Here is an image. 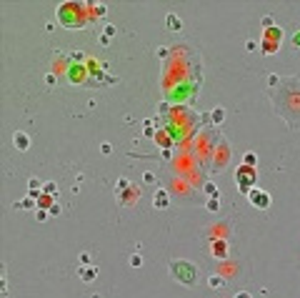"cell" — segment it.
<instances>
[{"instance_id": "6da1fadb", "label": "cell", "mask_w": 300, "mask_h": 298, "mask_svg": "<svg viewBox=\"0 0 300 298\" xmlns=\"http://www.w3.org/2000/svg\"><path fill=\"white\" fill-rule=\"evenodd\" d=\"M58 18H60V23H63L65 28L75 30V28H80V25L85 23V10H83V5H78V3H65V5L58 8Z\"/></svg>"}, {"instance_id": "7a4b0ae2", "label": "cell", "mask_w": 300, "mask_h": 298, "mask_svg": "<svg viewBox=\"0 0 300 298\" xmlns=\"http://www.w3.org/2000/svg\"><path fill=\"white\" fill-rule=\"evenodd\" d=\"M170 276L175 281H180L183 286H193L198 281V268L190 261H173L170 263Z\"/></svg>"}, {"instance_id": "3957f363", "label": "cell", "mask_w": 300, "mask_h": 298, "mask_svg": "<svg viewBox=\"0 0 300 298\" xmlns=\"http://www.w3.org/2000/svg\"><path fill=\"white\" fill-rule=\"evenodd\" d=\"M255 181H258V173H255L253 166H240V168L235 171V183H238L240 191L250 193V191L255 188Z\"/></svg>"}, {"instance_id": "277c9868", "label": "cell", "mask_w": 300, "mask_h": 298, "mask_svg": "<svg viewBox=\"0 0 300 298\" xmlns=\"http://www.w3.org/2000/svg\"><path fill=\"white\" fill-rule=\"evenodd\" d=\"M280 40H283V30L280 28H270L263 38V53H275L280 48Z\"/></svg>"}, {"instance_id": "5b68a950", "label": "cell", "mask_w": 300, "mask_h": 298, "mask_svg": "<svg viewBox=\"0 0 300 298\" xmlns=\"http://www.w3.org/2000/svg\"><path fill=\"white\" fill-rule=\"evenodd\" d=\"M248 201H250L255 208H260V211L270 208V193L263 191V188H253V191L248 193Z\"/></svg>"}, {"instance_id": "8992f818", "label": "cell", "mask_w": 300, "mask_h": 298, "mask_svg": "<svg viewBox=\"0 0 300 298\" xmlns=\"http://www.w3.org/2000/svg\"><path fill=\"white\" fill-rule=\"evenodd\" d=\"M168 206H170V193H168L165 188H158V191H155V196H153V208L165 211Z\"/></svg>"}, {"instance_id": "52a82bcc", "label": "cell", "mask_w": 300, "mask_h": 298, "mask_svg": "<svg viewBox=\"0 0 300 298\" xmlns=\"http://www.w3.org/2000/svg\"><path fill=\"white\" fill-rule=\"evenodd\" d=\"M13 143H15L18 151H28V148H30V138H28V133H23V130H18V133L13 135Z\"/></svg>"}, {"instance_id": "ba28073f", "label": "cell", "mask_w": 300, "mask_h": 298, "mask_svg": "<svg viewBox=\"0 0 300 298\" xmlns=\"http://www.w3.org/2000/svg\"><path fill=\"white\" fill-rule=\"evenodd\" d=\"M213 256H215V258H228V246H225V241H215V243H213Z\"/></svg>"}, {"instance_id": "9c48e42d", "label": "cell", "mask_w": 300, "mask_h": 298, "mask_svg": "<svg viewBox=\"0 0 300 298\" xmlns=\"http://www.w3.org/2000/svg\"><path fill=\"white\" fill-rule=\"evenodd\" d=\"M78 273H80V278H83V281H93V278L98 276V268H95V266H83Z\"/></svg>"}, {"instance_id": "30bf717a", "label": "cell", "mask_w": 300, "mask_h": 298, "mask_svg": "<svg viewBox=\"0 0 300 298\" xmlns=\"http://www.w3.org/2000/svg\"><path fill=\"white\" fill-rule=\"evenodd\" d=\"M165 23H168V28H170V30H178V28H180V20H178V15H173V13L168 15V20H165Z\"/></svg>"}, {"instance_id": "8fae6325", "label": "cell", "mask_w": 300, "mask_h": 298, "mask_svg": "<svg viewBox=\"0 0 300 298\" xmlns=\"http://www.w3.org/2000/svg\"><path fill=\"white\" fill-rule=\"evenodd\" d=\"M223 118H225V110H223V108H218V110L213 113V120H215V123H223Z\"/></svg>"}, {"instance_id": "7c38bea8", "label": "cell", "mask_w": 300, "mask_h": 298, "mask_svg": "<svg viewBox=\"0 0 300 298\" xmlns=\"http://www.w3.org/2000/svg\"><path fill=\"white\" fill-rule=\"evenodd\" d=\"M208 283H210L213 288H218V286H223V278H218V276H210V278H208Z\"/></svg>"}, {"instance_id": "4fadbf2b", "label": "cell", "mask_w": 300, "mask_h": 298, "mask_svg": "<svg viewBox=\"0 0 300 298\" xmlns=\"http://www.w3.org/2000/svg\"><path fill=\"white\" fill-rule=\"evenodd\" d=\"M245 163H248V166H253V163H255V156H253V153H248V156H245Z\"/></svg>"}, {"instance_id": "5bb4252c", "label": "cell", "mask_w": 300, "mask_h": 298, "mask_svg": "<svg viewBox=\"0 0 300 298\" xmlns=\"http://www.w3.org/2000/svg\"><path fill=\"white\" fill-rule=\"evenodd\" d=\"M45 193H55V183H45Z\"/></svg>"}, {"instance_id": "9a60e30c", "label": "cell", "mask_w": 300, "mask_h": 298, "mask_svg": "<svg viewBox=\"0 0 300 298\" xmlns=\"http://www.w3.org/2000/svg\"><path fill=\"white\" fill-rule=\"evenodd\" d=\"M35 218H38V221H45V218H48V213H45V211H38V213H35Z\"/></svg>"}, {"instance_id": "2e32d148", "label": "cell", "mask_w": 300, "mask_h": 298, "mask_svg": "<svg viewBox=\"0 0 300 298\" xmlns=\"http://www.w3.org/2000/svg\"><path fill=\"white\" fill-rule=\"evenodd\" d=\"M18 206H25V208H30V206H33V201H30V198H25V201H20Z\"/></svg>"}, {"instance_id": "e0dca14e", "label": "cell", "mask_w": 300, "mask_h": 298, "mask_svg": "<svg viewBox=\"0 0 300 298\" xmlns=\"http://www.w3.org/2000/svg\"><path fill=\"white\" fill-rule=\"evenodd\" d=\"M38 206H50V198H45V196H40V203Z\"/></svg>"}, {"instance_id": "ac0fdd59", "label": "cell", "mask_w": 300, "mask_h": 298, "mask_svg": "<svg viewBox=\"0 0 300 298\" xmlns=\"http://www.w3.org/2000/svg\"><path fill=\"white\" fill-rule=\"evenodd\" d=\"M50 213H53V216H58V213H60V206H55V203H53V206H50Z\"/></svg>"}, {"instance_id": "d6986e66", "label": "cell", "mask_w": 300, "mask_h": 298, "mask_svg": "<svg viewBox=\"0 0 300 298\" xmlns=\"http://www.w3.org/2000/svg\"><path fill=\"white\" fill-rule=\"evenodd\" d=\"M130 263H133V266H138V263H143V258H140V256H133V258H130Z\"/></svg>"}, {"instance_id": "ffe728a7", "label": "cell", "mask_w": 300, "mask_h": 298, "mask_svg": "<svg viewBox=\"0 0 300 298\" xmlns=\"http://www.w3.org/2000/svg\"><path fill=\"white\" fill-rule=\"evenodd\" d=\"M235 298H250V293H238Z\"/></svg>"}]
</instances>
